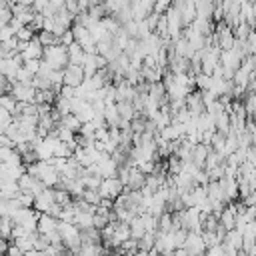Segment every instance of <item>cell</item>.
I'll list each match as a JSON object with an SVG mask.
<instances>
[{"instance_id":"6da1fadb","label":"cell","mask_w":256,"mask_h":256,"mask_svg":"<svg viewBox=\"0 0 256 256\" xmlns=\"http://www.w3.org/2000/svg\"><path fill=\"white\" fill-rule=\"evenodd\" d=\"M24 166H26V172L32 174L34 178H38L46 188H56L58 174H56V170L52 168V164L48 160H36V162L24 164Z\"/></svg>"},{"instance_id":"7a4b0ae2","label":"cell","mask_w":256,"mask_h":256,"mask_svg":"<svg viewBox=\"0 0 256 256\" xmlns=\"http://www.w3.org/2000/svg\"><path fill=\"white\" fill-rule=\"evenodd\" d=\"M42 62H46L52 70H64V66L68 64L66 46H62V44H54V46H46V48H42Z\"/></svg>"},{"instance_id":"3957f363","label":"cell","mask_w":256,"mask_h":256,"mask_svg":"<svg viewBox=\"0 0 256 256\" xmlns=\"http://www.w3.org/2000/svg\"><path fill=\"white\" fill-rule=\"evenodd\" d=\"M176 218L180 222V228L186 230V232H200V222H202V216L198 212V208H182L176 212Z\"/></svg>"},{"instance_id":"277c9868","label":"cell","mask_w":256,"mask_h":256,"mask_svg":"<svg viewBox=\"0 0 256 256\" xmlns=\"http://www.w3.org/2000/svg\"><path fill=\"white\" fill-rule=\"evenodd\" d=\"M36 220H38V212L34 208H18L10 218L12 224H18L28 232H36Z\"/></svg>"},{"instance_id":"5b68a950","label":"cell","mask_w":256,"mask_h":256,"mask_svg":"<svg viewBox=\"0 0 256 256\" xmlns=\"http://www.w3.org/2000/svg\"><path fill=\"white\" fill-rule=\"evenodd\" d=\"M122 192H124V186H122V182H120L116 176H114V178H102V182H100V186H98L100 198H106V200H114V198H118Z\"/></svg>"},{"instance_id":"8992f818","label":"cell","mask_w":256,"mask_h":256,"mask_svg":"<svg viewBox=\"0 0 256 256\" xmlns=\"http://www.w3.org/2000/svg\"><path fill=\"white\" fill-rule=\"evenodd\" d=\"M182 250L186 252V256H202L206 252V246H204V242H202L198 232H186Z\"/></svg>"},{"instance_id":"52a82bcc","label":"cell","mask_w":256,"mask_h":256,"mask_svg":"<svg viewBox=\"0 0 256 256\" xmlns=\"http://www.w3.org/2000/svg\"><path fill=\"white\" fill-rule=\"evenodd\" d=\"M16 182H18V188H20V192H24V194H30L32 198H34L36 194H40V192L46 188V186H44V184H42L38 178H34V176H32V174H28V172H24V174H22V176H20Z\"/></svg>"},{"instance_id":"ba28073f","label":"cell","mask_w":256,"mask_h":256,"mask_svg":"<svg viewBox=\"0 0 256 256\" xmlns=\"http://www.w3.org/2000/svg\"><path fill=\"white\" fill-rule=\"evenodd\" d=\"M54 204H56V202H54V192H52V188H44L40 194L34 196L32 208H34L38 214H48Z\"/></svg>"},{"instance_id":"9c48e42d","label":"cell","mask_w":256,"mask_h":256,"mask_svg":"<svg viewBox=\"0 0 256 256\" xmlns=\"http://www.w3.org/2000/svg\"><path fill=\"white\" fill-rule=\"evenodd\" d=\"M10 94L14 96L16 102H24V104H34V96H36V88L32 84H18L14 82L10 88Z\"/></svg>"},{"instance_id":"30bf717a","label":"cell","mask_w":256,"mask_h":256,"mask_svg":"<svg viewBox=\"0 0 256 256\" xmlns=\"http://www.w3.org/2000/svg\"><path fill=\"white\" fill-rule=\"evenodd\" d=\"M82 80H84L82 66H76V64H66V66H64V70H62V86H72V88H76Z\"/></svg>"},{"instance_id":"8fae6325","label":"cell","mask_w":256,"mask_h":256,"mask_svg":"<svg viewBox=\"0 0 256 256\" xmlns=\"http://www.w3.org/2000/svg\"><path fill=\"white\" fill-rule=\"evenodd\" d=\"M56 226H58V220L50 214H38V220H36V232L42 234V236H48L52 232H56Z\"/></svg>"},{"instance_id":"7c38bea8","label":"cell","mask_w":256,"mask_h":256,"mask_svg":"<svg viewBox=\"0 0 256 256\" xmlns=\"http://www.w3.org/2000/svg\"><path fill=\"white\" fill-rule=\"evenodd\" d=\"M26 172L24 164H6L0 162V180H18Z\"/></svg>"},{"instance_id":"4fadbf2b","label":"cell","mask_w":256,"mask_h":256,"mask_svg":"<svg viewBox=\"0 0 256 256\" xmlns=\"http://www.w3.org/2000/svg\"><path fill=\"white\" fill-rule=\"evenodd\" d=\"M118 172V164L110 158V156H104L98 164H96V174L100 178H114Z\"/></svg>"},{"instance_id":"5bb4252c","label":"cell","mask_w":256,"mask_h":256,"mask_svg":"<svg viewBox=\"0 0 256 256\" xmlns=\"http://www.w3.org/2000/svg\"><path fill=\"white\" fill-rule=\"evenodd\" d=\"M20 56H22V62L24 60H42V46L36 36L30 42H26V48L20 52Z\"/></svg>"},{"instance_id":"9a60e30c","label":"cell","mask_w":256,"mask_h":256,"mask_svg":"<svg viewBox=\"0 0 256 256\" xmlns=\"http://www.w3.org/2000/svg\"><path fill=\"white\" fill-rule=\"evenodd\" d=\"M72 256H106V248H102L100 242H90V244H82Z\"/></svg>"},{"instance_id":"2e32d148","label":"cell","mask_w":256,"mask_h":256,"mask_svg":"<svg viewBox=\"0 0 256 256\" xmlns=\"http://www.w3.org/2000/svg\"><path fill=\"white\" fill-rule=\"evenodd\" d=\"M208 152H210V146H206V144H196L194 148H192V156H190V162L192 164H196L200 170L204 168V162H206V156H208Z\"/></svg>"},{"instance_id":"e0dca14e","label":"cell","mask_w":256,"mask_h":256,"mask_svg":"<svg viewBox=\"0 0 256 256\" xmlns=\"http://www.w3.org/2000/svg\"><path fill=\"white\" fill-rule=\"evenodd\" d=\"M144 174L136 168V166H130V176H128V182L124 186V190H140L144 186Z\"/></svg>"},{"instance_id":"ac0fdd59","label":"cell","mask_w":256,"mask_h":256,"mask_svg":"<svg viewBox=\"0 0 256 256\" xmlns=\"http://www.w3.org/2000/svg\"><path fill=\"white\" fill-rule=\"evenodd\" d=\"M102 118H104V124H106L108 128H118L120 116H118V110H116V102H114V104H106V106H104Z\"/></svg>"},{"instance_id":"d6986e66","label":"cell","mask_w":256,"mask_h":256,"mask_svg":"<svg viewBox=\"0 0 256 256\" xmlns=\"http://www.w3.org/2000/svg\"><path fill=\"white\" fill-rule=\"evenodd\" d=\"M36 236H38V232H32V234H26V236H22V238H14L12 244L24 254V252H28V250H34V240H36Z\"/></svg>"},{"instance_id":"ffe728a7","label":"cell","mask_w":256,"mask_h":256,"mask_svg":"<svg viewBox=\"0 0 256 256\" xmlns=\"http://www.w3.org/2000/svg\"><path fill=\"white\" fill-rule=\"evenodd\" d=\"M66 54H68V64H76V66H82V60H84V52L82 48L72 42L70 46H66Z\"/></svg>"},{"instance_id":"44dd1931","label":"cell","mask_w":256,"mask_h":256,"mask_svg":"<svg viewBox=\"0 0 256 256\" xmlns=\"http://www.w3.org/2000/svg\"><path fill=\"white\" fill-rule=\"evenodd\" d=\"M0 192L4 194V198H16L20 194L18 182L16 180H0Z\"/></svg>"},{"instance_id":"7402d4cb","label":"cell","mask_w":256,"mask_h":256,"mask_svg":"<svg viewBox=\"0 0 256 256\" xmlns=\"http://www.w3.org/2000/svg\"><path fill=\"white\" fill-rule=\"evenodd\" d=\"M128 228H130V238H132V240H140V238L146 234V230H144V224H142L140 216H134V218L130 220Z\"/></svg>"},{"instance_id":"603a6c76","label":"cell","mask_w":256,"mask_h":256,"mask_svg":"<svg viewBox=\"0 0 256 256\" xmlns=\"http://www.w3.org/2000/svg\"><path fill=\"white\" fill-rule=\"evenodd\" d=\"M116 110H118L120 120H126V122H130L136 116V112H134V108H132L130 102H116Z\"/></svg>"},{"instance_id":"cb8c5ba5","label":"cell","mask_w":256,"mask_h":256,"mask_svg":"<svg viewBox=\"0 0 256 256\" xmlns=\"http://www.w3.org/2000/svg\"><path fill=\"white\" fill-rule=\"evenodd\" d=\"M58 126V124H56ZM60 126H64V128H68L70 132H74V134H78L80 132V126H82V122L74 116V114H66V116H62V120H60Z\"/></svg>"},{"instance_id":"d4e9b609","label":"cell","mask_w":256,"mask_h":256,"mask_svg":"<svg viewBox=\"0 0 256 256\" xmlns=\"http://www.w3.org/2000/svg\"><path fill=\"white\" fill-rule=\"evenodd\" d=\"M222 242H226L228 246L240 250V248H242V234H240L238 230H228V232L224 234V240H222Z\"/></svg>"},{"instance_id":"484cf974","label":"cell","mask_w":256,"mask_h":256,"mask_svg":"<svg viewBox=\"0 0 256 256\" xmlns=\"http://www.w3.org/2000/svg\"><path fill=\"white\" fill-rule=\"evenodd\" d=\"M80 180H82L84 190H98V186H100V182H102V178H100L98 174H84Z\"/></svg>"},{"instance_id":"4316f807","label":"cell","mask_w":256,"mask_h":256,"mask_svg":"<svg viewBox=\"0 0 256 256\" xmlns=\"http://www.w3.org/2000/svg\"><path fill=\"white\" fill-rule=\"evenodd\" d=\"M14 36H16V40H18V42H30V40L36 36V32H34L30 26H20V28L16 30V34H14Z\"/></svg>"},{"instance_id":"83f0119b","label":"cell","mask_w":256,"mask_h":256,"mask_svg":"<svg viewBox=\"0 0 256 256\" xmlns=\"http://www.w3.org/2000/svg\"><path fill=\"white\" fill-rule=\"evenodd\" d=\"M198 234H200V238H202V242H204V246H206V248H212V246H218V244H220V240H218V236H216V232H208V230H200Z\"/></svg>"},{"instance_id":"f1b7e54d","label":"cell","mask_w":256,"mask_h":256,"mask_svg":"<svg viewBox=\"0 0 256 256\" xmlns=\"http://www.w3.org/2000/svg\"><path fill=\"white\" fill-rule=\"evenodd\" d=\"M52 192H54V202H56L58 206H66L68 202H72L70 194H68L64 188H52Z\"/></svg>"},{"instance_id":"f546056e","label":"cell","mask_w":256,"mask_h":256,"mask_svg":"<svg viewBox=\"0 0 256 256\" xmlns=\"http://www.w3.org/2000/svg\"><path fill=\"white\" fill-rule=\"evenodd\" d=\"M88 16H90V20L92 22H100L104 16H106V12H104V8H102V4H94V6H88Z\"/></svg>"},{"instance_id":"4dcf8cb0","label":"cell","mask_w":256,"mask_h":256,"mask_svg":"<svg viewBox=\"0 0 256 256\" xmlns=\"http://www.w3.org/2000/svg\"><path fill=\"white\" fill-rule=\"evenodd\" d=\"M72 156V150H70V146L66 144V142H56V146H54V158H70Z\"/></svg>"},{"instance_id":"1f68e13d","label":"cell","mask_w":256,"mask_h":256,"mask_svg":"<svg viewBox=\"0 0 256 256\" xmlns=\"http://www.w3.org/2000/svg\"><path fill=\"white\" fill-rule=\"evenodd\" d=\"M80 198H82L86 204H90V206H98V204H100V200H102V198H100V194H98V190H84Z\"/></svg>"},{"instance_id":"d6a6232c","label":"cell","mask_w":256,"mask_h":256,"mask_svg":"<svg viewBox=\"0 0 256 256\" xmlns=\"http://www.w3.org/2000/svg\"><path fill=\"white\" fill-rule=\"evenodd\" d=\"M12 222H10V218H2L0 216V238H4V240H10L12 238Z\"/></svg>"},{"instance_id":"836d02e7","label":"cell","mask_w":256,"mask_h":256,"mask_svg":"<svg viewBox=\"0 0 256 256\" xmlns=\"http://www.w3.org/2000/svg\"><path fill=\"white\" fill-rule=\"evenodd\" d=\"M32 78H34V74H30L24 66H20L16 76H14V82H18V84H32Z\"/></svg>"},{"instance_id":"e575fe53","label":"cell","mask_w":256,"mask_h":256,"mask_svg":"<svg viewBox=\"0 0 256 256\" xmlns=\"http://www.w3.org/2000/svg\"><path fill=\"white\" fill-rule=\"evenodd\" d=\"M210 84H212V76H206V74H202V72L194 76V86H198L200 92H202V90H208Z\"/></svg>"},{"instance_id":"d590c367","label":"cell","mask_w":256,"mask_h":256,"mask_svg":"<svg viewBox=\"0 0 256 256\" xmlns=\"http://www.w3.org/2000/svg\"><path fill=\"white\" fill-rule=\"evenodd\" d=\"M14 106H16V100H14V96L8 92V94H2L0 96V108H4L6 112H14Z\"/></svg>"},{"instance_id":"8d00e7d4","label":"cell","mask_w":256,"mask_h":256,"mask_svg":"<svg viewBox=\"0 0 256 256\" xmlns=\"http://www.w3.org/2000/svg\"><path fill=\"white\" fill-rule=\"evenodd\" d=\"M16 200H18L20 208H32V202H34V198H32L30 194H24V192H20V194L16 196Z\"/></svg>"},{"instance_id":"74e56055","label":"cell","mask_w":256,"mask_h":256,"mask_svg":"<svg viewBox=\"0 0 256 256\" xmlns=\"http://www.w3.org/2000/svg\"><path fill=\"white\" fill-rule=\"evenodd\" d=\"M94 140L96 142H106L108 140V126H100L94 130Z\"/></svg>"},{"instance_id":"f35d334b","label":"cell","mask_w":256,"mask_h":256,"mask_svg":"<svg viewBox=\"0 0 256 256\" xmlns=\"http://www.w3.org/2000/svg\"><path fill=\"white\" fill-rule=\"evenodd\" d=\"M22 66H24L30 74H36V72H38V66H40V60H24Z\"/></svg>"},{"instance_id":"ab89813d","label":"cell","mask_w":256,"mask_h":256,"mask_svg":"<svg viewBox=\"0 0 256 256\" xmlns=\"http://www.w3.org/2000/svg\"><path fill=\"white\" fill-rule=\"evenodd\" d=\"M12 120H14V118H12V114H10V112H6L4 108H0V126H2V128H6Z\"/></svg>"},{"instance_id":"60d3db41","label":"cell","mask_w":256,"mask_h":256,"mask_svg":"<svg viewBox=\"0 0 256 256\" xmlns=\"http://www.w3.org/2000/svg\"><path fill=\"white\" fill-rule=\"evenodd\" d=\"M10 38H14V30L6 24V26L0 30V42H6V40H10Z\"/></svg>"},{"instance_id":"b9f144b4","label":"cell","mask_w":256,"mask_h":256,"mask_svg":"<svg viewBox=\"0 0 256 256\" xmlns=\"http://www.w3.org/2000/svg\"><path fill=\"white\" fill-rule=\"evenodd\" d=\"M58 42H60L62 46H70V44L74 42V38H72V32H70V28H68V30H66V32H64V34L60 36V38H58Z\"/></svg>"},{"instance_id":"7bdbcfd3","label":"cell","mask_w":256,"mask_h":256,"mask_svg":"<svg viewBox=\"0 0 256 256\" xmlns=\"http://www.w3.org/2000/svg\"><path fill=\"white\" fill-rule=\"evenodd\" d=\"M202 256H224V252H222V246L218 244V246H212V248H206V252H204Z\"/></svg>"},{"instance_id":"ee69618b","label":"cell","mask_w":256,"mask_h":256,"mask_svg":"<svg viewBox=\"0 0 256 256\" xmlns=\"http://www.w3.org/2000/svg\"><path fill=\"white\" fill-rule=\"evenodd\" d=\"M10 18H12V12H10L8 8H0V22H2V24H8Z\"/></svg>"},{"instance_id":"f6af8a7d","label":"cell","mask_w":256,"mask_h":256,"mask_svg":"<svg viewBox=\"0 0 256 256\" xmlns=\"http://www.w3.org/2000/svg\"><path fill=\"white\" fill-rule=\"evenodd\" d=\"M4 256H22V252H20V250H18V248H16V246H14V244H10V246H8V250H6V254H4Z\"/></svg>"},{"instance_id":"bcb514c9","label":"cell","mask_w":256,"mask_h":256,"mask_svg":"<svg viewBox=\"0 0 256 256\" xmlns=\"http://www.w3.org/2000/svg\"><path fill=\"white\" fill-rule=\"evenodd\" d=\"M6 250H8V242H6L4 238H0V256H4Z\"/></svg>"},{"instance_id":"7dc6e473","label":"cell","mask_w":256,"mask_h":256,"mask_svg":"<svg viewBox=\"0 0 256 256\" xmlns=\"http://www.w3.org/2000/svg\"><path fill=\"white\" fill-rule=\"evenodd\" d=\"M22 256H44L42 252H38V250H28V252H24Z\"/></svg>"},{"instance_id":"c3c4849f","label":"cell","mask_w":256,"mask_h":256,"mask_svg":"<svg viewBox=\"0 0 256 256\" xmlns=\"http://www.w3.org/2000/svg\"><path fill=\"white\" fill-rule=\"evenodd\" d=\"M102 2H104V0H88L90 6H94V4H102Z\"/></svg>"},{"instance_id":"681fc988","label":"cell","mask_w":256,"mask_h":256,"mask_svg":"<svg viewBox=\"0 0 256 256\" xmlns=\"http://www.w3.org/2000/svg\"><path fill=\"white\" fill-rule=\"evenodd\" d=\"M4 26H6V24H2V22H0V30H2V28H4Z\"/></svg>"}]
</instances>
